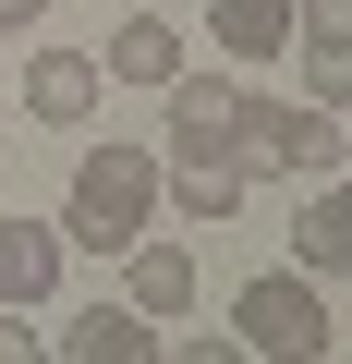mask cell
<instances>
[{"instance_id": "6da1fadb", "label": "cell", "mask_w": 352, "mask_h": 364, "mask_svg": "<svg viewBox=\"0 0 352 364\" xmlns=\"http://www.w3.org/2000/svg\"><path fill=\"white\" fill-rule=\"evenodd\" d=\"M146 219H158V158H146V146H122V134H97V146L73 158V207H61V243H85V255H122Z\"/></svg>"}, {"instance_id": "7a4b0ae2", "label": "cell", "mask_w": 352, "mask_h": 364, "mask_svg": "<svg viewBox=\"0 0 352 364\" xmlns=\"http://www.w3.org/2000/svg\"><path fill=\"white\" fill-rule=\"evenodd\" d=\"M231 340L243 352H340V316H328V291L304 279V267H267V279H243L231 291Z\"/></svg>"}, {"instance_id": "3957f363", "label": "cell", "mask_w": 352, "mask_h": 364, "mask_svg": "<svg viewBox=\"0 0 352 364\" xmlns=\"http://www.w3.org/2000/svg\"><path fill=\"white\" fill-rule=\"evenodd\" d=\"M243 170H340V109L328 97H243Z\"/></svg>"}, {"instance_id": "277c9868", "label": "cell", "mask_w": 352, "mask_h": 364, "mask_svg": "<svg viewBox=\"0 0 352 364\" xmlns=\"http://www.w3.org/2000/svg\"><path fill=\"white\" fill-rule=\"evenodd\" d=\"M170 97V170H183V158H243V73H170L158 85Z\"/></svg>"}, {"instance_id": "5b68a950", "label": "cell", "mask_w": 352, "mask_h": 364, "mask_svg": "<svg viewBox=\"0 0 352 364\" xmlns=\"http://www.w3.org/2000/svg\"><path fill=\"white\" fill-rule=\"evenodd\" d=\"M97 97H110V73H97L85 49H37V61H25V109H37L49 134H73V122H97Z\"/></svg>"}, {"instance_id": "8992f818", "label": "cell", "mask_w": 352, "mask_h": 364, "mask_svg": "<svg viewBox=\"0 0 352 364\" xmlns=\"http://www.w3.org/2000/svg\"><path fill=\"white\" fill-rule=\"evenodd\" d=\"M158 195H170V219H183V231H219V219H243L255 170H243V158H183V170H158Z\"/></svg>"}, {"instance_id": "52a82bcc", "label": "cell", "mask_w": 352, "mask_h": 364, "mask_svg": "<svg viewBox=\"0 0 352 364\" xmlns=\"http://www.w3.org/2000/svg\"><path fill=\"white\" fill-rule=\"evenodd\" d=\"M110 85H170V73H183V25H170L158 13V0H134V13L110 25V61H97Z\"/></svg>"}, {"instance_id": "ba28073f", "label": "cell", "mask_w": 352, "mask_h": 364, "mask_svg": "<svg viewBox=\"0 0 352 364\" xmlns=\"http://www.w3.org/2000/svg\"><path fill=\"white\" fill-rule=\"evenodd\" d=\"M61 291V219H0V304H49Z\"/></svg>"}, {"instance_id": "9c48e42d", "label": "cell", "mask_w": 352, "mask_h": 364, "mask_svg": "<svg viewBox=\"0 0 352 364\" xmlns=\"http://www.w3.org/2000/svg\"><path fill=\"white\" fill-rule=\"evenodd\" d=\"M122 304H134V316H195V255L134 231V243H122Z\"/></svg>"}, {"instance_id": "30bf717a", "label": "cell", "mask_w": 352, "mask_h": 364, "mask_svg": "<svg viewBox=\"0 0 352 364\" xmlns=\"http://www.w3.org/2000/svg\"><path fill=\"white\" fill-rule=\"evenodd\" d=\"M207 37H219L231 73H255V61L292 49V0H207Z\"/></svg>"}, {"instance_id": "8fae6325", "label": "cell", "mask_w": 352, "mask_h": 364, "mask_svg": "<svg viewBox=\"0 0 352 364\" xmlns=\"http://www.w3.org/2000/svg\"><path fill=\"white\" fill-rule=\"evenodd\" d=\"M292 267H304V279H340V267H352V207H340V170H316L304 231H292Z\"/></svg>"}, {"instance_id": "7c38bea8", "label": "cell", "mask_w": 352, "mask_h": 364, "mask_svg": "<svg viewBox=\"0 0 352 364\" xmlns=\"http://www.w3.org/2000/svg\"><path fill=\"white\" fill-rule=\"evenodd\" d=\"M61 352H73V364H146V352H158V316H134V304H85V316L61 328Z\"/></svg>"}, {"instance_id": "4fadbf2b", "label": "cell", "mask_w": 352, "mask_h": 364, "mask_svg": "<svg viewBox=\"0 0 352 364\" xmlns=\"http://www.w3.org/2000/svg\"><path fill=\"white\" fill-rule=\"evenodd\" d=\"M304 49V97H328L340 109V85H352V49H328V37H292Z\"/></svg>"}, {"instance_id": "5bb4252c", "label": "cell", "mask_w": 352, "mask_h": 364, "mask_svg": "<svg viewBox=\"0 0 352 364\" xmlns=\"http://www.w3.org/2000/svg\"><path fill=\"white\" fill-rule=\"evenodd\" d=\"M292 37H328V49H352V0H292Z\"/></svg>"}, {"instance_id": "9a60e30c", "label": "cell", "mask_w": 352, "mask_h": 364, "mask_svg": "<svg viewBox=\"0 0 352 364\" xmlns=\"http://www.w3.org/2000/svg\"><path fill=\"white\" fill-rule=\"evenodd\" d=\"M0 364H37V328H25V304H0Z\"/></svg>"}, {"instance_id": "2e32d148", "label": "cell", "mask_w": 352, "mask_h": 364, "mask_svg": "<svg viewBox=\"0 0 352 364\" xmlns=\"http://www.w3.org/2000/svg\"><path fill=\"white\" fill-rule=\"evenodd\" d=\"M13 25H49V0H0V37H13Z\"/></svg>"}]
</instances>
